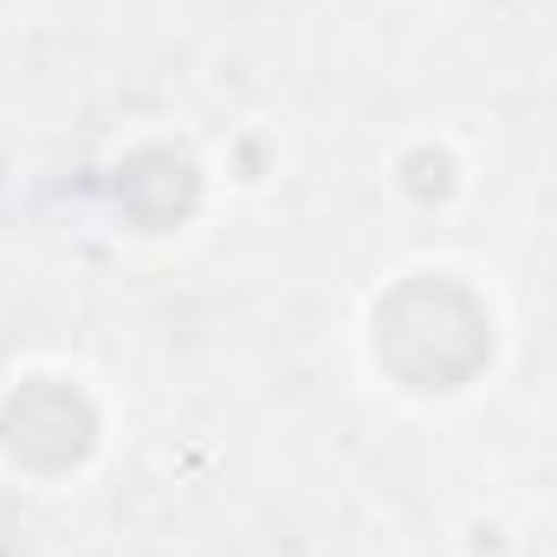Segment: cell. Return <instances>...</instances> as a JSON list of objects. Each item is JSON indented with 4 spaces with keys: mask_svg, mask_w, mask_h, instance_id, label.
<instances>
[{
    "mask_svg": "<svg viewBox=\"0 0 557 557\" xmlns=\"http://www.w3.org/2000/svg\"><path fill=\"white\" fill-rule=\"evenodd\" d=\"M376 350L416 389H454L486 363L493 331H486V311L473 305V292H460L447 278H409L376 311Z\"/></svg>",
    "mask_w": 557,
    "mask_h": 557,
    "instance_id": "cell-1",
    "label": "cell"
},
{
    "mask_svg": "<svg viewBox=\"0 0 557 557\" xmlns=\"http://www.w3.org/2000/svg\"><path fill=\"white\" fill-rule=\"evenodd\" d=\"M7 447L26 460V467H72L85 447H91V409L65 389V383H33L7 403V421H0Z\"/></svg>",
    "mask_w": 557,
    "mask_h": 557,
    "instance_id": "cell-2",
    "label": "cell"
}]
</instances>
